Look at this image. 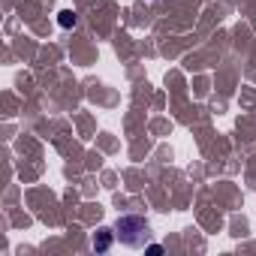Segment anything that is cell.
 <instances>
[{
    "instance_id": "1",
    "label": "cell",
    "mask_w": 256,
    "mask_h": 256,
    "mask_svg": "<svg viewBox=\"0 0 256 256\" xmlns=\"http://www.w3.org/2000/svg\"><path fill=\"white\" fill-rule=\"evenodd\" d=\"M114 235L126 247H145V241L151 235L148 232V220L145 217H136V214H126V217H120L114 223Z\"/></svg>"
},
{
    "instance_id": "2",
    "label": "cell",
    "mask_w": 256,
    "mask_h": 256,
    "mask_svg": "<svg viewBox=\"0 0 256 256\" xmlns=\"http://www.w3.org/2000/svg\"><path fill=\"white\" fill-rule=\"evenodd\" d=\"M108 241H112V238H108V232L102 229L100 238H94V247H96V250H108Z\"/></svg>"
},
{
    "instance_id": "3",
    "label": "cell",
    "mask_w": 256,
    "mask_h": 256,
    "mask_svg": "<svg viewBox=\"0 0 256 256\" xmlns=\"http://www.w3.org/2000/svg\"><path fill=\"white\" fill-rule=\"evenodd\" d=\"M60 28H76V16L72 12H60Z\"/></svg>"
}]
</instances>
